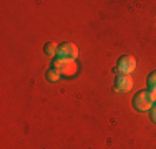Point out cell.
I'll list each match as a JSON object with an SVG mask.
<instances>
[{
  "label": "cell",
  "mask_w": 156,
  "mask_h": 149,
  "mask_svg": "<svg viewBox=\"0 0 156 149\" xmlns=\"http://www.w3.org/2000/svg\"><path fill=\"white\" fill-rule=\"evenodd\" d=\"M154 104V95L150 91V89H143V91H138L133 98V108L140 113L143 111H150Z\"/></svg>",
  "instance_id": "obj_1"
},
{
  "label": "cell",
  "mask_w": 156,
  "mask_h": 149,
  "mask_svg": "<svg viewBox=\"0 0 156 149\" xmlns=\"http://www.w3.org/2000/svg\"><path fill=\"white\" fill-rule=\"evenodd\" d=\"M51 68L57 70V71L60 73V76H66V78L75 76L76 71H78V65L75 61H70V60H60V58L55 60Z\"/></svg>",
  "instance_id": "obj_2"
},
{
  "label": "cell",
  "mask_w": 156,
  "mask_h": 149,
  "mask_svg": "<svg viewBox=\"0 0 156 149\" xmlns=\"http://www.w3.org/2000/svg\"><path fill=\"white\" fill-rule=\"evenodd\" d=\"M57 57L60 60H70V61H75L78 57V48L75 43L72 42H65L58 47L57 50Z\"/></svg>",
  "instance_id": "obj_3"
},
{
  "label": "cell",
  "mask_w": 156,
  "mask_h": 149,
  "mask_svg": "<svg viewBox=\"0 0 156 149\" xmlns=\"http://www.w3.org/2000/svg\"><path fill=\"white\" fill-rule=\"evenodd\" d=\"M136 68V60L129 55H123L116 63V70L120 74H129L131 71H135Z\"/></svg>",
  "instance_id": "obj_4"
},
{
  "label": "cell",
  "mask_w": 156,
  "mask_h": 149,
  "mask_svg": "<svg viewBox=\"0 0 156 149\" xmlns=\"http://www.w3.org/2000/svg\"><path fill=\"white\" fill-rule=\"evenodd\" d=\"M133 88V78L129 74H120L115 81V89L120 93H126Z\"/></svg>",
  "instance_id": "obj_5"
},
{
  "label": "cell",
  "mask_w": 156,
  "mask_h": 149,
  "mask_svg": "<svg viewBox=\"0 0 156 149\" xmlns=\"http://www.w3.org/2000/svg\"><path fill=\"white\" fill-rule=\"evenodd\" d=\"M148 88H150L151 93L156 95V71L150 73V76H148Z\"/></svg>",
  "instance_id": "obj_6"
},
{
  "label": "cell",
  "mask_w": 156,
  "mask_h": 149,
  "mask_svg": "<svg viewBox=\"0 0 156 149\" xmlns=\"http://www.w3.org/2000/svg\"><path fill=\"white\" fill-rule=\"evenodd\" d=\"M57 45H55L53 42H48L47 45H45V53L48 55V57H55L57 55Z\"/></svg>",
  "instance_id": "obj_7"
},
{
  "label": "cell",
  "mask_w": 156,
  "mask_h": 149,
  "mask_svg": "<svg viewBox=\"0 0 156 149\" xmlns=\"http://www.w3.org/2000/svg\"><path fill=\"white\" fill-rule=\"evenodd\" d=\"M58 78H60V73H58L55 68H50V70L47 71V80H50V81H58Z\"/></svg>",
  "instance_id": "obj_8"
},
{
  "label": "cell",
  "mask_w": 156,
  "mask_h": 149,
  "mask_svg": "<svg viewBox=\"0 0 156 149\" xmlns=\"http://www.w3.org/2000/svg\"><path fill=\"white\" fill-rule=\"evenodd\" d=\"M150 114H151V121L156 123V103L153 104V108L150 109Z\"/></svg>",
  "instance_id": "obj_9"
}]
</instances>
